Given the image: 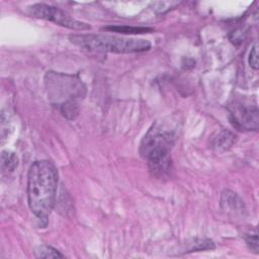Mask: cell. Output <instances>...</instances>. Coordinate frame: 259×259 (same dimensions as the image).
Wrapping results in <instances>:
<instances>
[{
  "label": "cell",
  "mask_w": 259,
  "mask_h": 259,
  "mask_svg": "<svg viewBox=\"0 0 259 259\" xmlns=\"http://www.w3.org/2000/svg\"><path fill=\"white\" fill-rule=\"evenodd\" d=\"M178 122L170 117L155 121L140 145V154L148 162L151 172L162 178L170 175V152L178 139Z\"/></svg>",
  "instance_id": "6da1fadb"
},
{
  "label": "cell",
  "mask_w": 259,
  "mask_h": 259,
  "mask_svg": "<svg viewBox=\"0 0 259 259\" xmlns=\"http://www.w3.org/2000/svg\"><path fill=\"white\" fill-rule=\"evenodd\" d=\"M58 170L51 161H35L30 166L27 174L28 205L45 226L56 202Z\"/></svg>",
  "instance_id": "7a4b0ae2"
},
{
  "label": "cell",
  "mask_w": 259,
  "mask_h": 259,
  "mask_svg": "<svg viewBox=\"0 0 259 259\" xmlns=\"http://www.w3.org/2000/svg\"><path fill=\"white\" fill-rule=\"evenodd\" d=\"M46 87L50 100L67 118H75L79 112L78 102L85 94V86L73 75L48 72Z\"/></svg>",
  "instance_id": "3957f363"
},
{
  "label": "cell",
  "mask_w": 259,
  "mask_h": 259,
  "mask_svg": "<svg viewBox=\"0 0 259 259\" xmlns=\"http://www.w3.org/2000/svg\"><path fill=\"white\" fill-rule=\"evenodd\" d=\"M71 42L90 52L132 54L150 50V41L142 38H132L112 34H74L70 36Z\"/></svg>",
  "instance_id": "277c9868"
},
{
  "label": "cell",
  "mask_w": 259,
  "mask_h": 259,
  "mask_svg": "<svg viewBox=\"0 0 259 259\" xmlns=\"http://www.w3.org/2000/svg\"><path fill=\"white\" fill-rule=\"evenodd\" d=\"M27 12L29 13V15L33 17L49 20L58 25H61L70 29L83 31V30H89L91 28L89 24L72 18L69 14H67L62 9L52 5H48L44 3L32 4L27 7Z\"/></svg>",
  "instance_id": "5b68a950"
},
{
  "label": "cell",
  "mask_w": 259,
  "mask_h": 259,
  "mask_svg": "<svg viewBox=\"0 0 259 259\" xmlns=\"http://www.w3.org/2000/svg\"><path fill=\"white\" fill-rule=\"evenodd\" d=\"M231 115L234 125L249 131L258 128V110L256 107L251 108L238 104L231 110Z\"/></svg>",
  "instance_id": "8992f818"
},
{
  "label": "cell",
  "mask_w": 259,
  "mask_h": 259,
  "mask_svg": "<svg viewBox=\"0 0 259 259\" xmlns=\"http://www.w3.org/2000/svg\"><path fill=\"white\" fill-rule=\"evenodd\" d=\"M18 166V158L15 153L11 151H3L1 154V170L3 174L13 172Z\"/></svg>",
  "instance_id": "52a82bcc"
},
{
  "label": "cell",
  "mask_w": 259,
  "mask_h": 259,
  "mask_svg": "<svg viewBox=\"0 0 259 259\" xmlns=\"http://www.w3.org/2000/svg\"><path fill=\"white\" fill-rule=\"evenodd\" d=\"M235 140L236 136L234 134L224 131L214 139L213 148L219 152L226 151L232 147V145L235 143Z\"/></svg>",
  "instance_id": "ba28073f"
},
{
  "label": "cell",
  "mask_w": 259,
  "mask_h": 259,
  "mask_svg": "<svg viewBox=\"0 0 259 259\" xmlns=\"http://www.w3.org/2000/svg\"><path fill=\"white\" fill-rule=\"evenodd\" d=\"M222 204H226V209L230 211H235V209L242 211L244 206L243 201L236 195V193L231 192L229 190L223 193Z\"/></svg>",
  "instance_id": "9c48e42d"
},
{
  "label": "cell",
  "mask_w": 259,
  "mask_h": 259,
  "mask_svg": "<svg viewBox=\"0 0 259 259\" xmlns=\"http://www.w3.org/2000/svg\"><path fill=\"white\" fill-rule=\"evenodd\" d=\"M103 30L107 31H114L118 33H124V34H139V33H147L152 31V28L148 27H135V26H106L103 27Z\"/></svg>",
  "instance_id": "30bf717a"
},
{
  "label": "cell",
  "mask_w": 259,
  "mask_h": 259,
  "mask_svg": "<svg viewBox=\"0 0 259 259\" xmlns=\"http://www.w3.org/2000/svg\"><path fill=\"white\" fill-rule=\"evenodd\" d=\"M35 256L37 258H64V255L57 249L48 245H40L35 248Z\"/></svg>",
  "instance_id": "8fae6325"
},
{
  "label": "cell",
  "mask_w": 259,
  "mask_h": 259,
  "mask_svg": "<svg viewBox=\"0 0 259 259\" xmlns=\"http://www.w3.org/2000/svg\"><path fill=\"white\" fill-rule=\"evenodd\" d=\"M214 249V244L211 240L208 239H198L193 244V247L190 248V251H203Z\"/></svg>",
  "instance_id": "7c38bea8"
},
{
  "label": "cell",
  "mask_w": 259,
  "mask_h": 259,
  "mask_svg": "<svg viewBox=\"0 0 259 259\" xmlns=\"http://www.w3.org/2000/svg\"><path fill=\"white\" fill-rule=\"evenodd\" d=\"M246 244L248 245V247L254 251L255 253H258V236L257 233L255 232L254 234H245L244 236Z\"/></svg>",
  "instance_id": "4fadbf2b"
},
{
  "label": "cell",
  "mask_w": 259,
  "mask_h": 259,
  "mask_svg": "<svg viewBox=\"0 0 259 259\" xmlns=\"http://www.w3.org/2000/svg\"><path fill=\"white\" fill-rule=\"evenodd\" d=\"M248 62H249V65L251 68H253L255 70L258 69V48H257L256 44L251 49Z\"/></svg>",
  "instance_id": "5bb4252c"
}]
</instances>
